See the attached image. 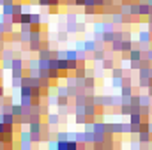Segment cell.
<instances>
[{
  "mask_svg": "<svg viewBox=\"0 0 152 150\" xmlns=\"http://www.w3.org/2000/svg\"><path fill=\"white\" fill-rule=\"evenodd\" d=\"M44 124L42 122H32L30 125H28V133L30 134H42V131H44Z\"/></svg>",
  "mask_w": 152,
  "mask_h": 150,
  "instance_id": "1",
  "label": "cell"
},
{
  "mask_svg": "<svg viewBox=\"0 0 152 150\" xmlns=\"http://www.w3.org/2000/svg\"><path fill=\"white\" fill-rule=\"evenodd\" d=\"M134 95V88L131 87V85H124L122 88H120V97H124V99H131Z\"/></svg>",
  "mask_w": 152,
  "mask_h": 150,
  "instance_id": "2",
  "label": "cell"
},
{
  "mask_svg": "<svg viewBox=\"0 0 152 150\" xmlns=\"http://www.w3.org/2000/svg\"><path fill=\"white\" fill-rule=\"evenodd\" d=\"M143 51L142 50H131L129 51V62H142Z\"/></svg>",
  "mask_w": 152,
  "mask_h": 150,
  "instance_id": "3",
  "label": "cell"
},
{
  "mask_svg": "<svg viewBox=\"0 0 152 150\" xmlns=\"http://www.w3.org/2000/svg\"><path fill=\"white\" fill-rule=\"evenodd\" d=\"M2 14L5 18H12L14 16V4H4L2 5Z\"/></svg>",
  "mask_w": 152,
  "mask_h": 150,
  "instance_id": "4",
  "label": "cell"
},
{
  "mask_svg": "<svg viewBox=\"0 0 152 150\" xmlns=\"http://www.w3.org/2000/svg\"><path fill=\"white\" fill-rule=\"evenodd\" d=\"M129 124H131V125H142V124H143L142 113H131V115H129Z\"/></svg>",
  "mask_w": 152,
  "mask_h": 150,
  "instance_id": "5",
  "label": "cell"
},
{
  "mask_svg": "<svg viewBox=\"0 0 152 150\" xmlns=\"http://www.w3.org/2000/svg\"><path fill=\"white\" fill-rule=\"evenodd\" d=\"M92 58H94L96 62H103L104 58H108V57H106V50H96V51L92 53Z\"/></svg>",
  "mask_w": 152,
  "mask_h": 150,
  "instance_id": "6",
  "label": "cell"
},
{
  "mask_svg": "<svg viewBox=\"0 0 152 150\" xmlns=\"http://www.w3.org/2000/svg\"><path fill=\"white\" fill-rule=\"evenodd\" d=\"M96 48H97V42H96L94 39H87V41H85V51H87V53H94Z\"/></svg>",
  "mask_w": 152,
  "mask_h": 150,
  "instance_id": "7",
  "label": "cell"
},
{
  "mask_svg": "<svg viewBox=\"0 0 152 150\" xmlns=\"http://www.w3.org/2000/svg\"><path fill=\"white\" fill-rule=\"evenodd\" d=\"M138 140H140V143H143V145H147V143H151L152 136L149 131H142L140 134H138Z\"/></svg>",
  "mask_w": 152,
  "mask_h": 150,
  "instance_id": "8",
  "label": "cell"
},
{
  "mask_svg": "<svg viewBox=\"0 0 152 150\" xmlns=\"http://www.w3.org/2000/svg\"><path fill=\"white\" fill-rule=\"evenodd\" d=\"M32 92H34V88L28 87V85H23V87L20 88V95H21V97H32Z\"/></svg>",
  "mask_w": 152,
  "mask_h": 150,
  "instance_id": "9",
  "label": "cell"
},
{
  "mask_svg": "<svg viewBox=\"0 0 152 150\" xmlns=\"http://www.w3.org/2000/svg\"><path fill=\"white\" fill-rule=\"evenodd\" d=\"M4 125H16V117L12 113H5L4 115Z\"/></svg>",
  "mask_w": 152,
  "mask_h": 150,
  "instance_id": "10",
  "label": "cell"
},
{
  "mask_svg": "<svg viewBox=\"0 0 152 150\" xmlns=\"http://www.w3.org/2000/svg\"><path fill=\"white\" fill-rule=\"evenodd\" d=\"M58 118H60V115H57V113H50V115H48V125H53V127H55V125L60 122Z\"/></svg>",
  "mask_w": 152,
  "mask_h": 150,
  "instance_id": "11",
  "label": "cell"
},
{
  "mask_svg": "<svg viewBox=\"0 0 152 150\" xmlns=\"http://www.w3.org/2000/svg\"><path fill=\"white\" fill-rule=\"evenodd\" d=\"M41 20H42V16H41V14H36V12H32V18H30V25H32V27H41V23H42Z\"/></svg>",
  "mask_w": 152,
  "mask_h": 150,
  "instance_id": "12",
  "label": "cell"
},
{
  "mask_svg": "<svg viewBox=\"0 0 152 150\" xmlns=\"http://www.w3.org/2000/svg\"><path fill=\"white\" fill-rule=\"evenodd\" d=\"M115 39H117V34L115 32H104L103 34V42H112L113 44Z\"/></svg>",
  "mask_w": 152,
  "mask_h": 150,
  "instance_id": "13",
  "label": "cell"
},
{
  "mask_svg": "<svg viewBox=\"0 0 152 150\" xmlns=\"http://www.w3.org/2000/svg\"><path fill=\"white\" fill-rule=\"evenodd\" d=\"M103 69H110V71H113L115 69V62H113V58H104L103 60Z\"/></svg>",
  "mask_w": 152,
  "mask_h": 150,
  "instance_id": "14",
  "label": "cell"
},
{
  "mask_svg": "<svg viewBox=\"0 0 152 150\" xmlns=\"http://www.w3.org/2000/svg\"><path fill=\"white\" fill-rule=\"evenodd\" d=\"M151 14V5L149 4H140V16H147Z\"/></svg>",
  "mask_w": 152,
  "mask_h": 150,
  "instance_id": "15",
  "label": "cell"
},
{
  "mask_svg": "<svg viewBox=\"0 0 152 150\" xmlns=\"http://www.w3.org/2000/svg\"><path fill=\"white\" fill-rule=\"evenodd\" d=\"M50 62L51 60H39V71H50Z\"/></svg>",
  "mask_w": 152,
  "mask_h": 150,
  "instance_id": "16",
  "label": "cell"
},
{
  "mask_svg": "<svg viewBox=\"0 0 152 150\" xmlns=\"http://www.w3.org/2000/svg\"><path fill=\"white\" fill-rule=\"evenodd\" d=\"M131 16H140V4H131Z\"/></svg>",
  "mask_w": 152,
  "mask_h": 150,
  "instance_id": "17",
  "label": "cell"
},
{
  "mask_svg": "<svg viewBox=\"0 0 152 150\" xmlns=\"http://www.w3.org/2000/svg\"><path fill=\"white\" fill-rule=\"evenodd\" d=\"M120 113H122V115H131V113H133L131 104H120Z\"/></svg>",
  "mask_w": 152,
  "mask_h": 150,
  "instance_id": "18",
  "label": "cell"
},
{
  "mask_svg": "<svg viewBox=\"0 0 152 150\" xmlns=\"http://www.w3.org/2000/svg\"><path fill=\"white\" fill-rule=\"evenodd\" d=\"M67 60H78V50H69L67 51Z\"/></svg>",
  "mask_w": 152,
  "mask_h": 150,
  "instance_id": "19",
  "label": "cell"
},
{
  "mask_svg": "<svg viewBox=\"0 0 152 150\" xmlns=\"http://www.w3.org/2000/svg\"><path fill=\"white\" fill-rule=\"evenodd\" d=\"M57 141H69L67 133H57Z\"/></svg>",
  "mask_w": 152,
  "mask_h": 150,
  "instance_id": "20",
  "label": "cell"
},
{
  "mask_svg": "<svg viewBox=\"0 0 152 150\" xmlns=\"http://www.w3.org/2000/svg\"><path fill=\"white\" fill-rule=\"evenodd\" d=\"M30 136H32V143H34V145H36V143H41V141H42V136H41V134H30Z\"/></svg>",
  "mask_w": 152,
  "mask_h": 150,
  "instance_id": "21",
  "label": "cell"
},
{
  "mask_svg": "<svg viewBox=\"0 0 152 150\" xmlns=\"http://www.w3.org/2000/svg\"><path fill=\"white\" fill-rule=\"evenodd\" d=\"M20 41H21V42H28V44H30V34H20Z\"/></svg>",
  "mask_w": 152,
  "mask_h": 150,
  "instance_id": "22",
  "label": "cell"
},
{
  "mask_svg": "<svg viewBox=\"0 0 152 150\" xmlns=\"http://www.w3.org/2000/svg\"><path fill=\"white\" fill-rule=\"evenodd\" d=\"M97 9L96 7H85V14H96Z\"/></svg>",
  "mask_w": 152,
  "mask_h": 150,
  "instance_id": "23",
  "label": "cell"
},
{
  "mask_svg": "<svg viewBox=\"0 0 152 150\" xmlns=\"http://www.w3.org/2000/svg\"><path fill=\"white\" fill-rule=\"evenodd\" d=\"M58 41H60V42L67 41V32H60V34H58Z\"/></svg>",
  "mask_w": 152,
  "mask_h": 150,
  "instance_id": "24",
  "label": "cell"
},
{
  "mask_svg": "<svg viewBox=\"0 0 152 150\" xmlns=\"http://www.w3.org/2000/svg\"><path fill=\"white\" fill-rule=\"evenodd\" d=\"M75 7H85V0H75Z\"/></svg>",
  "mask_w": 152,
  "mask_h": 150,
  "instance_id": "25",
  "label": "cell"
},
{
  "mask_svg": "<svg viewBox=\"0 0 152 150\" xmlns=\"http://www.w3.org/2000/svg\"><path fill=\"white\" fill-rule=\"evenodd\" d=\"M5 97V92H4V87L0 85V99H4Z\"/></svg>",
  "mask_w": 152,
  "mask_h": 150,
  "instance_id": "26",
  "label": "cell"
},
{
  "mask_svg": "<svg viewBox=\"0 0 152 150\" xmlns=\"http://www.w3.org/2000/svg\"><path fill=\"white\" fill-rule=\"evenodd\" d=\"M145 4H149V5L152 7V0H145Z\"/></svg>",
  "mask_w": 152,
  "mask_h": 150,
  "instance_id": "27",
  "label": "cell"
},
{
  "mask_svg": "<svg viewBox=\"0 0 152 150\" xmlns=\"http://www.w3.org/2000/svg\"><path fill=\"white\" fill-rule=\"evenodd\" d=\"M149 32L152 34V23H149Z\"/></svg>",
  "mask_w": 152,
  "mask_h": 150,
  "instance_id": "28",
  "label": "cell"
},
{
  "mask_svg": "<svg viewBox=\"0 0 152 150\" xmlns=\"http://www.w3.org/2000/svg\"><path fill=\"white\" fill-rule=\"evenodd\" d=\"M12 150H21V149H20V147H16V149H12Z\"/></svg>",
  "mask_w": 152,
  "mask_h": 150,
  "instance_id": "29",
  "label": "cell"
},
{
  "mask_svg": "<svg viewBox=\"0 0 152 150\" xmlns=\"http://www.w3.org/2000/svg\"><path fill=\"white\" fill-rule=\"evenodd\" d=\"M133 150H142V149H133Z\"/></svg>",
  "mask_w": 152,
  "mask_h": 150,
  "instance_id": "30",
  "label": "cell"
}]
</instances>
